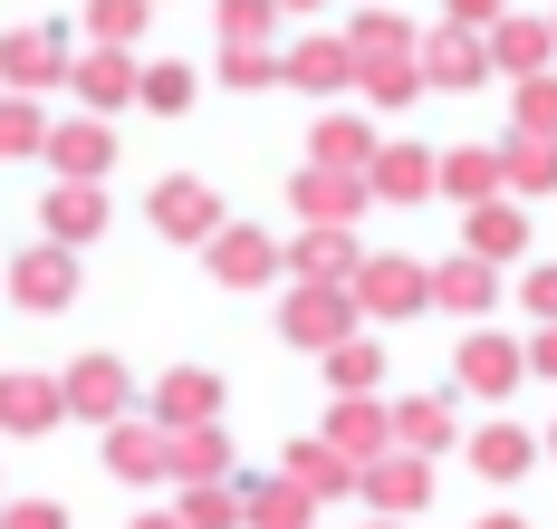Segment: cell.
Wrapping results in <instances>:
<instances>
[{"mask_svg":"<svg viewBox=\"0 0 557 529\" xmlns=\"http://www.w3.org/2000/svg\"><path fill=\"white\" fill-rule=\"evenodd\" d=\"M0 414H10V423H49V395H39V385H0Z\"/></svg>","mask_w":557,"mask_h":529,"instance_id":"cell-1","label":"cell"},{"mask_svg":"<svg viewBox=\"0 0 557 529\" xmlns=\"http://www.w3.org/2000/svg\"><path fill=\"white\" fill-rule=\"evenodd\" d=\"M212 405V376H173L164 385V414H202Z\"/></svg>","mask_w":557,"mask_h":529,"instance_id":"cell-2","label":"cell"},{"mask_svg":"<svg viewBox=\"0 0 557 529\" xmlns=\"http://www.w3.org/2000/svg\"><path fill=\"white\" fill-rule=\"evenodd\" d=\"M164 222H173V232H193V222H212V202H202V193H164Z\"/></svg>","mask_w":557,"mask_h":529,"instance_id":"cell-3","label":"cell"},{"mask_svg":"<svg viewBox=\"0 0 557 529\" xmlns=\"http://www.w3.org/2000/svg\"><path fill=\"white\" fill-rule=\"evenodd\" d=\"M77 395H87V414H107L125 385H115V366H97V376H77Z\"/></svg>","mask_w":557,"mask_h":529,"instance_id":"cell-4","label":"cell"},{"mask_svg":"<svg viewBox=\"0 0 557 529\" xmlns=\"http://www.w3.org/2000/svg\"><path fill=\"white\" fill-rule=\"evenodd\" d=\"M222 270H231V280H250V270H270V250H260V241H231Z\"/></svg>","mask_w":557,"mask_h":529,"instance_id":"cell-5","label":"cell"},{"mask_svg":"<svg viewBox=\"0 0 557 529\" xmlns=\"http://www.w3.org/2000/svg\"><path fill=\"white\" fill-rule=\"evenodd\" d=\"M260 529H298V501H260Z\"/></svg>","mask_w":557,"mask_h":529,"instance_id":"cell-6","label":"cell"}]
</instances>
